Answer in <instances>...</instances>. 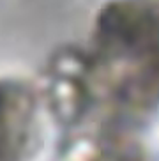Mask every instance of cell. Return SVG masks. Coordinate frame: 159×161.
<instances>
[{"label":"cell","mask_w":159,"mask_h":161,"mask_svg":"<svg viewBox=\"0 0 159 161\" xmlns=\"http://www.w3.org/2000/svg\"><path fill=\"white\" fill-rule=\"evenodd\" d=\"M87 53L106 115L136 122L159 108V0L104 2Z\"/></svg>","instance_id":"6da1fadb"},{"label":"cell","mask_w":159,"mask_h":161,"mask_svg":"<svg viewBox=\"0 0 159 161\" xmlns=\"http://www.w3.org/2000/svg\"><path fill=\"white\" fill-rule=\"evenodd\" d=\"M44 99L55 120L67 129L80 126L96 110L97 96L89 53L69 46L50 58Z\"/></svg>","instance_id":"7a4b0ae2"},{"label":"cell","mask_w":159,"mask_h":161,"mask_svg":"<svg viewBox=\"0 0 159 161\" xmlns=\"http://www.w3.org/2000/svg\"><path fill=\"white\" fill-rule=\"evenodd\" d=\"M37 138V97L16 78H0V161H28Z\"/></svg>","instance_id":"3957f363"},{"label":"cell","mask_w":159,"mask_h":161,"mask_svg":"<svg viewBox=\"0 0 159 161\" xmlns=\"http://www.w3.org/2000/svg\"><path fill=\"white\" fill-rule=\"evenodd\" d=\"M64 161H154L131 122L104 117L94 129H85L64 145Z\"/></svg>","instance_id":"277c9868"}]
</instances>
